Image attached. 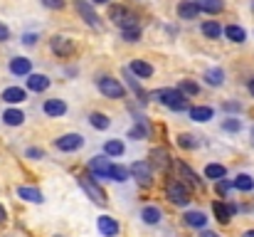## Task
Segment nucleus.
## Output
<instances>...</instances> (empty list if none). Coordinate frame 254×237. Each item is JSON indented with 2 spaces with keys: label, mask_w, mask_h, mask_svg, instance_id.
Listing matches in <instances>:
<instances>
[{
  "label": "nucleus",
  "mask_w": 254,
  "mask_h": 237,
  "mask_svg": "<svg viewBox=\"0 0 254 237\" xmlns=\"http://www.w3.org/2000/svg\"><path fill=\"white\" fill-rule=\"evenodd\" d=\"M153 99L161 101L163 106L173 109V111H185L188 109V96L180 89H158V91H153Z\"/></svg>",
  "instance_id": "f257e3e1"
},
{
  "label": "nucleus",
  "mask_w": 254,
  "mask_h": 237,
  "mask_svg": "<svg viewBox=\"0 0 254 237\" xmlns=\"http://www.w3.org/2000/svg\"><path fill=\"white\" fill-rule=\"evenodd\" d=\"M109 17H111L116 25H121V27H133V25H138L136 12H131V10L124 7V5H114V7L109 10Z\"/></svg>",
  "instance_id": "f03ea898"
},
{
  "label": "nucleus",
  "mask_w": 254,
  "mask_h": 237,
  "mask_svg": "<svg viewBox=\"0 0 254 237\" xmlns=\"http://www.w3.org/2000/svg\"><path fill=\"white\" fill-rule=\"evenodd\" d=\"M128 170H131V175L138 180V185L148 188V185L153 183V165H151L148 160H136Z\"/></svg>",
  "instance_id": "7ed1b4c3"
},
{
  "label": "nucleus",
  "mask_w": 254,
  "mask_h": 237,
  "mask_svg": "<svg viewBox=\"0 0 254 237\" xmlns=\"http://www.w3.org/2000/svg\"><path fill=\"white\" fill-rule=\"evenodd\" d=\"M166 195H168L170 203H175V205H188V203H190V193H188V188H185L183 183H178V180H168V185H166Z\"/></svg>",
  "instance_id": "20e7f679"
},
{
  "label": "nucleus",
  "mask_w": 254,
  "mask_h": 237,
  "mask_svg": "<svg viewBox=\"0 0 254 237\" xmlns=\"http://www.w3.org/2000/svg\"><path fill=\"white\" fill-rule=\"evenodd\" d=\"M99 89H101V94L109 96V99H124V94H126L124 84H121L119 79H111V77L99 79Z\"/></svg>",
  "instance_id": "39448f33"
},
{
  "label": "nucleus",
  "mask_w": 254,
  "mask_h": 237,
  "mask_svg": "<svg viewBox=\"0 0 254 237\" xmlns=\"http://www.w3.org/2000/svg\"><path fill=\"white\" fill-rule=\"evenodd\" d=\"M79 183H82V188L86 190V195H89V198H91L96 205H106V193H104V190H101V188H99V185H96V183H94L89 175H84V173H82V175H79Z\"/></svg>",
  "instance_id": "423d86ee"
},
{
  "label": "nucleus",
  "mask_w": 254,
  "mask_h": 237,
  "mask_svg": "<svg viewBox=\"0 0 254 237\" xmlns=\"http://www.w3.org/2000/svg\"><path fill=\"white\" fill-rule=\"evenodd\" d=\"M74 10L82 15V20H84L86 25H91V27H101L99 15L94 12V5H91L89 0H74Z\"/></svg>",
  "instance_id": "0eeeda50"
},
{
  "label": "nucleus",
  "mask_w": 254,
  "mask_h": 237,
  "mask_svg": "<svg viewBox=\"0 0 254 237\" xmlns=\"http://www.w3.org/2000/svg\"><path fill=\"white\" fill-rule=\"evenodd\" d=\"M52 52L57 55V57H72L74 55V42L69 40V37H62V35H57V37H52Z\"/></svg>",
  "instance_id": "6e6552de"
},
{
  "label": "nucleus",
  "mask_w": 254,
  "mask_h": 237,
  "mask_svg": "<svg viewBox=\"0 0 254 237\" xmlns=\"http://www.w3.org/2000/svg\"><path fill=\"white\" fill-rule=\"evenodd\" d=\"M55 146H57L60 151H77V149L84 146V139H82L79 134H64V136H60V139L55 141Z\"/></svg>",
  "instance_id": "1a4fd4ad"
},
{
  "label": "nucleus",
  "mask_w": 254,
  "mask_h": 237,
  "mask_svg": "<svg viewBox=\"0 0 254 237\" xmlns=\"http://www.w3.org/2000/svg\"><path fill=\"white\" fill-rule=\"evenodd\" d=\"M89 170H94V175L99 178H109V170H111V160L106 156H94L89 160Z\"/></svg>",
  "instance_id": "9d476101"
},
{
  "label": "nucleus",
  "mask_w": 254,
  "mask_h": 237,
  "mask_svg": "<svg viewBox=\"0 0 254 237\" xmlns=\"http://www.w3.org/2000/svg\"><path fill=\"white\" fill-rule=\"evenodd\" d=\"M96 225H99V233L104 237H116L119 235V223L114 220V218H109V215H101L99 220H96Z\"/></svg>",
  "instance_id": "9b49d317"
},
{
  "label": "nucleus",
  "mask_w": 254,
  "mask_h": 237,
  "mask_svg": "<svg viewBox=\"0 0 254 237\" xmlns=\"http://www.w3.org/2000/svg\"><path fill=\"white\" fill-rule=\"evenodd\" d=\"M212 210H215V218L225 225V223H230V218L235 215V205H225L222 200H215L212 203Z\"/></svg>",
  "instance_id": "f8f14e48"
},
{
  "label": "nucleus",
  "mask_w": 254,
  "mask_h": 237,
  "mask_svg": "<svg viewBox=\"0 0 254 237\" xmlns=\"http://www.w3.org/2000/svg\"><path fill=\"white\" fill-rule=\"evenodd\" d=\"M178 15H180L183 20H195V17L200 15V7H197V2H192V0H183V2L178 5Z\"/></svg>",
  "instance_id": "ddd939ff"
},
{
  "label": "nucleus",
  "mask_w": 254,
  "mask_h": 237,
  "mask_svg": "<svg viewBox=\"0 0 254 237\" xmlns=\"http://www.w3.org/2000/svg\"><path fill=\"white\" fill-rule=\"evenodd\" d=\"M30 70H32V62H30L27 57H15V60H10V72H12V75L25 77V75H30Z\"/></svg>",
  "instance_id": "4468645a"
},
{
  "label": "nucleus",
  "mask_w": 254,
  "mask_h": 237,
  "mask_svg": "<svg viewBox=\"0 0 254 237\" xmlns=\"http://www.w3.org/2000/svg\"><path fill=\"white\" fill-rule=\"evenodd\" d=\"M42 109H45L47 116H62V114L67 111V104H64L62 99H47Z\"/></svg>",
  "instance_id": "2eb2a0df"
},
{
  "label": "nucleus",
  "mask_w": 254,
  "mask_h": 237,
  "mask_svg": "<svg viewBox=\"0 0 254 237\" xmlns=\"http://www.w3.org/2000/svg\"><path fill=\"white\" fill-rule=\"evenodd\" d=\"M136 77H141V79H148V77H153V67L148 65V62H143V60H133L131 62V67H128Z\"/></svg>",
  "instance_id": "dca6fc26"
},
{
  "label": "nucleus",
  "mask_w": 254,
  "mask_h": 237,
  "mask_svg": "<svg viewBox=\"0 0 254 237\" xmlns=\"http://www.w3.org/2000/svg\"><path fill=\"white\" fill-rule=\"evenodd\" d=\"M195 2H197L200 12L217 15V12H222V10H225V2H222V0H195Z\"/></svg>",
  "instance_id": "f3484780"
},
{
  "label": "nucleus",
  "mask_w": 254,
  "mask_h": 237,
  "mask_svg": "<svg viewBox=\"0 0 254 237\" xmlns=\"http://www.w3.org/2000/svg\"><path fill=\"white\" fill-rule=\"evenodd\" d=\"M225 35H227V40L235 42V45H242V42L247 40V32H245L240 25H227V27H225Z\"/></svg>",
  "instance_id": "a211bd4d"
},
{
  "label": "nucleus",
  "mask_w": 254,
  "mask_h": 237,
  "mask_svg": "<svg viewBox=\"0 0 254 237\" xmlns=\"http://www.w3.org/2000/svg\"><path fill=\"white\" fill-rule=\"evenodd\" d=\"M47 86H50V79L45 75H30L27 77V89L30 91H45Z\"/></svg>",
  "instance_id": "6ab92c4d"
},
{
  "label": "nucleus",
  "mask_w": 254,
  "mask_h": 237,
  "mask_svg": "<svg viewBox=\"0 0 254 237\" xmlns=\"http://www.w3.org/2000/svg\"><path fill=\"white\" fill-rule=\"evenodd\" d=\"M2 99H5L7 104H20V101H25V89H20V86H7V89L2 91Z\"/></svg>",
  "instance_id": "aec40b11"
},
{
  "label": "nucleus",
  "mask_w": 254,
  "mask_h": 237,
  "mask_svg": "<svg viewBox=\"0 0 254 237\" xmlns=\"http://www.w3.org/2000/svg\"><path fill=\"white\" fill-rule=\"evenodd\" d=\"M188 114H190L192 121H210L212 119V109L210 106H190Z\"/></svg>",
  "instance_id": "412c9836"
},
{
  "label": "nucleus",
  "mask_w": 254,
  "mask_h": 237,
  "mask_svg": "<svg viewBox=\"0 0 254 237\" xmlns=\"http://www.w3.org/2000/svg\"><path fill=\"white\" fill-rule=\"evenodd\" d=\"M17 195H20L22 200H27V203H42V200H45L42 193H40L37 188H27V185L17 188Z\"/></svg>",
  "instance_id": "4be33fe9"
},
{
  "label": "nucleus",
  "mask_w": 254,
  "mask_h": 237,
  "mask_svg": "<svg viewBox=\"0 0 254 237\" xmlns=\"http://www.w3.org/2000/svg\"><path fill=\"white\" fill-rule=\"evenodd\" d=\"M232 188H237V190L247 193V190H252L254 188V178L252 175H247V173H240V175L232 180Z\"/></svg>",
  "instance_id": "5701e85b"
},
{
  "label": "nucleus",
  "mask_w": 254,
  "mask_h": 237,
  "mask_svg": "<svg viewBox=\"0 0 254 237\" xmlns=\"http://www.w3.org/2000/svg\"><path fill=\"white\" fill-rule=\"evenodd\" d=\"M2 121H5L7 126H20V124L25 121V114H22L20 109H7V111L2 114Z\"/></svg>",
  "instance_id": "b1692460"
},
{
  "label": "nucleus",
  "mask_w": 254,
  "mask_h": 237,
  "mask_svg": "<svg viewBox=\"0 0 254 237\" xmlns=\"http://www.w3.org/2000/svg\"><path fill=\"white\" fill-rule=\"evenodd\" d=\"M141 218H143V223H148V225H158V223H161V218H163V213H161L158 208L148 205V208H143Z\"/></svg>",
  "instance_id": "393cba45"
},
{
  "label": "nucleus",
  "mask_w": 254,
  "mask_h": 237,
  "mask_svg": "<svg viewBox=\"0 0 254 237\" xmlns=\"http://www.w3.org/2000/svg\"><path fill=\"white\" fill-rule=\"evenodd\" d=\"M185 225H190V228H205V225H207V218H205L200 210H190V213L185 215Z\"/></svg>",
  "instance_id": "a878e982"
},
{
  "label": "nucleus",
  "mask_w": 254,
  "mask_h": 237,
  "mask_svg": "<svg viewBox=\"0 0 254 237\" xmlns=\"http://www.w3.org/2000/svg\"><path fill=\"white\" fill-rule=\"evenodd\" d=\"M109 178H111V180H119V183H124V180H128V178H131V170H128V168H124V165H114V163H111Z\"/></svg>",
  "instance_id": "bb28decb"
},
{
  "label": "nucleus",
  "mask_w": 254,
  "mask_h": 237,
  "mask_svg": "<svg viewBox=\"0 0 254 237\" xmlns=\"http://www.w3.org/2000/svg\"><path fill=\"white\" fill-rule=\"evenodd\" d=\"M205 81H207L210 86H220V84L225 81V72H222L220 67H215V70H207V72H205Z\"/></svg>",
  "instance_id": "cd10ccee"
},
{
  "label": "nucleus",
  "mask_w": 254,
  "mask_h": 237,
  "mask_svg": "<svg viewBox=\"0 0 254 237\" xmlns=\"http://www.w3.org/2000/svg\"><path fill=\"white\" fill-rule=\"evenodd\" d=\"M202 35H205V37H210V40H217V37L222 35V27H220L215 20H210V22H202Z\"/></svg>",
  "instance_id": "c85d7f7f"
},
{
  "label": "nucleus",
  "mask_w": 254,
  "mask_h": 237,
  "mask_svg": "<svg viewBox=\"0 0 254 237\" xmlns=\"http://www.w3.org/2000/svg\"><path fill=\"white\" fill-rule=\"evenodd\" d=\"M89 121H91V126L99 129V131H106V129L111 126V121L106 119V114H99V111H94V114L89 116Z\"/></svg>",
  "instance_id": "c756f323"
},
{
  "label": "nucleus",
  "mask_w": 254,
  "mask_h": 237,
  "mask_svg": "<svg viewBox=\"0 0 254 237\" xmlns=\"http://www.w3.org/2000/svg\"><path fill=\"white\" fill-rule=\"evenodd\" d=\"M205 175H207L210 180H220V178L227 175V170H225V165H220V163H210V165L205 168Z\"/></svg>",
  "instance_id": "7c9ffc66"
},
{
  "label": "nucleus",
  "mask_w": 254,
  "mask_h": 237,
  "mask_svg": "<svg viewBox=\"0 0 254 237\" xmlns=\"http://www.w3.org/2000/svg\"><path fill=\"white\" fill-rule=\"evenodd\" d=\"M128 136H131V139H136V141H143V139L148 136V126H146V121H138L136 126H131Z\"/></svg>",
  "instance_id": "2f4dec72"
},
{
  "label": "nucleus",
  "mask_w": 254,
  "mask_h": 237,
  "mask_svg": "<svg viewBox=\"0 0 254 237\" xmlns=\"http://www.w3.org/2000/svg\"><path fill=\"white\" fill-rule=\"evenodd\" d=\"M104 154H106V156H124V144L116 141V139H114V141H106V144H104Z\"/></svg>",
  "instance_id": "473e14b6"
},
{
  "label": "nucleus",
  "mask_w": 254,
  "mask_h": 237,
  "mask_svg": "<svg viewBox=\"0 0 254 237\" xmlns=\"http://www.w3.org/2000/svg\"><path fill=\"white\" fill-rule=\"evenodd\" d=\"M178 170H180V175L188 180V183H192L195 188H200V180H197V175H195V170H190L185 163H178Z\"/></svg>",
  "instance_id": "72a5a7b5"
},
{
  "label": "nucleus",
  "mask_w": 254,
  "mask_h": 237,
  "mask_svg": "<svg viewBox=\"0 0 254 237\" xmlns=\"http://www.w3.org/2000/svg\"><path fill=\"white\" fill-rule=\"evenodd\" d=\"M151 158H153V163L158 165V168H168V154H166V149H156L153 154H151Z\"/></svg>",
  "instance_id": "f704fd0d"
},
{
  "label": "nucleus",
  "mask_w": 254,
  "mask_h": 237,
  "mask_svg": "<svg viewBox=\"0 0 254 237\" xmlns=\"http://www.w3.org/2000/svg\"><path fill=\"white\" fill-rule=\"evenodd\" d=\"M178 89H180V91H183V94H185V96H195V94H197V91H200V86H197V84H195V81H190V79H183V81H180V86H178Z\"/></svg>",
  "instance_id": "c9c22d12"
},
{
  "label": "nucleus",
  "mask_w": 254,
  "mask_h": 237,
  "mask_svg": "<svg viewBox=\"0 0 254 237\" xmlns=\"http://www.w3.org/2000/svg\"><path fill=\"white\" fill-rule=\"evenodd\" d=\"M124 40H126V42H138V40H141V27H138V25L124 27Z\"/></svg>",
  "instance_id": "e433bc0d"
},
{
  "label": "nucleus",
  "mask_w": 254,
  "mask_h": 237,
  "mask_svg": "<svg viewBox=\"0 0 254 237\" xmlns=\"http://www.w3.org/2000/svg\"><path fill=\"white\" fill-rule=\"evenodd\" d=\"M178 146L185 149V151H190V149L197 146V141H195V136H190V134H180V136H178Z\"/></svg>",
  "instance_id": "4c0bfd02"
},
{
  "label": "nucleus",
  "mask_w": 254,
  "mask_h": 237,
  "mask_svg": "<svg viewBox=\"0 0 254 237\" xmlns=\"http://www.w3.org/2000/svg\"><path fill=\"white\" fill-rule=\"evenodd\" d=\"M230 188H232V180H225V178H220V180H217V193H220V195H225Z\"/></svg>",
  "instance_id": "58836bf2"
},
{
  "label": "nucleus",
  "mask_w": 254,
  "mask_h": 237,
  "mask_svg": "<svg viewBox=\"0 0 254 237\" xmlns=\"http://www.w3.org/2000/svg\"><path fill=\"white\" fill-rule=\"evenodd\" d=\"M45 7H52V10H62L64 7V0H42Z\"/></svg>",
  "instance_id": "ea45409f"
},
{
  "label": "nucleus",
  "mask_w": 254,
  "mask_h": 237,
  "mask_svg": "<svg viewBox=\"0 0 254 237\" xmlns=\"http://www.w3.org/2000/svg\"><path fill=\"white\" fill-rule=\"evenodd\" d=\"M222 126H225V131H240V121H237V119H230V121H225Z\"/></svg>",
  "instance_id": "a19ab883"
},
{
  "label": "nucleus",
  "mask_w": 254,
  "mask_h": 237,
  "mask_svg": "<svg viewBox=\"0 0 254 237\" xmlns=\"http://www.w3.org/2000/svg\"><path fill=\"white\" fill-rule=\"evenodd\" d=\"M5 40H10V30H7V25L0 22V42H5Z\"/></svg>",
  "instance_id": "79ce46f5"
},
{
  "label": "nucleus",
  "mask_w": 254,
  "mask_h": 237,
  "mask_svg": "<svg viewBox=\"0 0 254 237\" xmlns=\"http://www.w3.org/2000/svg\"><path fill=\"white\" fill-rule=\"evenodd\" d=\"M27 158H35L37 160V158H42V151L40 149H27Z\"/></svg>",
  "instance_id": "37998d69"
},
{
  "label": "nucleus",
  "mask_w": 254,
  "mask_h": 237,
  "mask_svg": "<svg viewBox=\"0 0 254 237\" xmlns=\"http://www.w3.org/2000/svg\"><path fill=\"white\" fill-rule=\"evenodd\" d=\"M22 42H25V45H35V42H37V35H25Z\"/></svg>",
  "instance_id": "c03bdc74"
},
{
  "label": "nucleus",
  "mask_w": 254,
  "mask_h": 237,
  "mask_svg": "<svg viewBox=\"0 0 254 237\" xmlns=\"http://www.w3.org/2000/svg\"><path fill=\"white\" fill-rule=\"evenodd\" d=\"M5 218H7V215H5V208L0 205V223H5Z\"/></svg>",
  "instance_id": "a18cd8bd"
},
{
  "label": "nucleus",
  "mask_w": 254,
  "mask_h": 237,
  "mask_svg": "<svg viewBox=\"0 0 254 237\" xmlns=\"http://www.w3.org/2000/svg\"><path fill=\"white\" fill-rule=\"evenodd\" d=\"M200 237H220V235H217V233H202Z\"/></svg>",
  "instance_id": "49530a36"
},
{
  "label": "nucleus",
  "mask_w": 254,
  "mask_h": 237,
  "mask_svg": "<svg viewBox=\"0 0 254 237\" xmlns=\"http://www.w3.org/2000/svg\"><path fill=\"white\" fill-rule=\"evenodd\" d=\"M242 237H254V230H247V233H245Z\"/></svg>",
  "instance_id": "de8ad7c7"
},
{
  "label": "nucleus",
  "mask_w": 254,
  "mask_h": 237,
  "mask_svg": "<svg viewBox=\"0 0 254 237\" xmlns=\"http://www.w3.org/2000/svg\"><path fill=\"white\" fill-rule=\"evenodd\" d=\"M94 2H96V5H106L109 0H94Z\"/></svg>",
  "instance_id": "09e8293b"
},
{
  "label": "nucleus",
  "mask_w": 254,
  "mask_h": 237,
  "mask_svg": "<svg viewBox=\"0 0 254 237\" xmlns=\"http://www.w3.org/2000/svg\"><path fill=\"white\" fill-rule=\"evenodd\" d=\"M250 91H252V96H254V79L250 81Z\"/></svg>",
  "instance_id": "8fccbe9b"
},
{
  "label": "nucleus",
  "mask_w": 254,
  "mask_h": 237,
  "mask_svg": "<svg viewBox=\"0 0 254 237\" xmlns=\"http://www.w3.org/2000/svg\"><path fill=\"white\" fill-rule=\"evenodd\" d=\"M250 139H252V146H254V126H252V134H250Z\"/></svg>",
  "instance_id": "3c124183"
},
{
  "label": "nucleus",
  "mask_w": 254,
  "mask_h": 237,
  "mask_svg": "<svg viewBox=\"0 0 254 237\" xmlns=\"http://www.w3.org/2000/svg\"><path fill=\"white\" fill-rule=\"evenodd\" d=\"M252 12H254V0H252Z\"/></svg>",
  "instance_id": "603ef678"
},
{
  "label": "nucleus",
  "mask_w": 254,
  "mask_h": 237,
  "mask_svg": "<svg viewBox=\"0 0 254 237\" xmlns=\"http://www.w3.org/2000/svg\"><path fill=\"white\" fill-rule=\"evenodd\" d=\"M55 237H62V235H55Z\"/></svg>",
  "instance_id": "864d4df0"
}]
</instances>
